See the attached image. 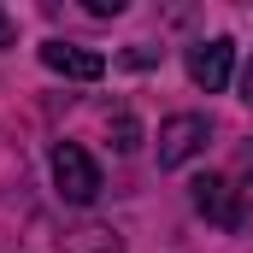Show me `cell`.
Wrapping results in <instances>:
<instances>
[{"label":"cell","mask_w":253,"mask_h":253,"mask_svg":"<svg viewBox=\"0 0 253 253\" xmlns=\"http://www.w3.org/2000/svg\"><path fill=\"white\" fill-rule=\"evenodd\" d=\"M53 183H59V194L71 206H88V200L100 194V165H94L77 141H59V147H53Z\"/></svg>","instance_id":"6da1fadb"},{"label":"cell","mask_w":253,"mask_h":253,"mask_svg":"<svg viewBox=\"0 0 253 253\" xmlns=\"http://www.w3.org/2000/svg\"><path fill=\"white\" fill-rule=\"evenodd\" d=\"M206 135H212V124H206L200 112H177V118H165V124H159V171L189 165L194 153L206 147Z\"/></svg>","instance_id":"7a4b0ae2"},{"label":"cell","mask_w":253,"mask_h":253,"mask_svg":"<svg viewBox=\"0 0 253 253\" xmlns=\"http://www.w3.org/2000/svg\"><path fill=\"white\" fill-rule=\"evenodd\" d=\"M194 212L200 218H212L218 230H242L248 224V212H242V189L230 183V177H194Z\"/></svg>","instance_id":"3957f363"},{"label":"cell","mask_w":253,"mask_h":253,"mask_svg":"<svg viewBox=\"0 0 253 253\" xmlns=\"http://www.w3.org/2000/svg\"><path fill=\"white\" fill-rule=\"evenodd\" d=\"M42 65L59 71V77H77V83H100L106 77V53L77 47V42H42Z\"/></svg>","instance_id":"277c9868"},{"label":"cell","mask_w":253,"mask_h":253,"mask_svg":"<svg viewBox=\"0 0 253 253\" xmlns=\"http://www.w3.org/2000/svg\"><path fill=\"white\" fill-rule=\"evenodd\" d=\"M230 65H236V47H230L224 36L189 47V77H194V88H206V94H218V88L230 83Z\"/></svg>","instance_id":"5b68a950"},{"label":"cell","mask_w":253,"mask_h":253,"mask_svg":"<svg viewBox=\"0 0 253 253\" xmlns=\"http://www.w3.org/2000/svg\"><path fill=\"white\" fill-rule=\"evenodd\" d=\"M71 253H124V242L112 230H77L71 236Z\"/></svg>","instance_id":"8992f818"},{"label":"cell","mask_w":253,"mask_h":253,"mask_svg":"<svg viewBox=\"0 0 253 253\" xmlns=\"http://www.w3.org/2000/svg\"><path fill=\"white\" fill-rule=\"evenodd\" d=\"M135 141H141V124H135L129 112H118V124H112V147H118V153H135Z\"/></svg>","instance_id":"52a82bcc"},{"label":"cell","mask_w":253,"mask_h":253,"mask_svg":"<svg viewBox=\"0 0 253 253\" xmlns=\"http://www.w3.org/2000/svg\"><path fill=\"white\" fill-rule=\"evenodd\" d=\"M88 6V18H118L124 12V0H83Z\"/></svg>","instance_id":"ba28073f"},{"label":"cell","mask_w":253,"mask_h":253,"mask_svg":"<svg viewBox=\"0 0 253 253\" xmlns=\"http://www.w3.org/2000/svg\"><path fill=\"white\" fill-rule=\"evenodd\" d=\"M153 59H159L153 47H129V53H124V65H135V71H147V65H153Z\"/></svg>","instance_id":"9c48e42d"},{"label":"cell","mask_w":253,"mask_h":253,"mask_svg":"<svg viewBox=\"0 0 253 253\" xmlns=\"http://www.w3.org/2000/svg\"><path fill=\"white\" fill-rule=\"evenodd\" d=\"M242 100L253 106V59H248V71H242Z\"/></svg>","instance_id":"30bf717a"},{"label":"cell","mask_w":253,"mask_h":253,"mask_svg":"<svg viewBox=\"0 0 253 253\" xmlns=\"http://www.w3.org/2000/svg\"><path fill=\"white\" fill-rule=\"evenodd\" d=\"M0 47H12V18L0 12Z\"/></svg>","instance_id":"8fae6325"}]
</instances>
